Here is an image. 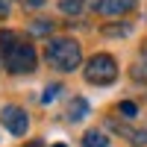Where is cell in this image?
Listing matches in <instances>:
<instances>
[{"label": "cell", "mask_w": 147, "mask_h": 147, "mask_svg": "<svg viewBox=\"0 0 147 147\" xmlns=\"http://www.w3.org/2000/svg\"><path fill=\"white\" fill-rule=\"evenodd\" d=\"M47 62L56 71H74L82 62V50L74 38H53L47 44Z\"/></svg>", "instance_id": "6da1fadb"}, {"label": "cell", "mask_w": 147, "mask_h": 147, "mask_svg": "<svg viewBox=\"0 0 147 147\" xmlns=\"http://www.w3.org/2000/svg\"><path fill=\"white\" fill-rule=\"evenodd\" d=\"M118 77V62L109 53H94L88 62H85V80L91 85H109Z\"/></svg>", "instance_id": "7a4b0ae2"}, {"label": "cell", "mask_w": 147, "mask_h": 147, "mask_svg": "<svg viewBox=\"0 0 147 147\" xmlns=\"http://www.w3.org/2000/svg\"><path fill=\"white\" fill-rule=\"evenodd\" d=\"M3 59H6V68L12 71V74H30V71H35V50H32V44H15L9 53H3Z\"/></svg>", "instance_id": "3957f363"}, {"label": "cell", "mask_w": 147, "mask_h": 147, "mask_svg": "<svg viewBox=\"0 0 147 147\" xmlns=\"http://www.w3.org/2000/svg\"><path fill=\"white\" fill-rule=\"evenodd\" d=\"M0 121H3V127L12 132V136H24L27 127H30V118H27V112H24L21 106H3Z\"/></svg>", "instance_id": "277c9868"}, {"label": "cell", "mask_w": 147, "mask_h": 147, "mask_svg": "<svg viewBox=\"0 0 147 147\" xmlns=\"http://www.w3.org/2000/svg\"><path fill=\"white\" fill-rule=\"evenodd\" d=\"M136 6V0H94V12H100V15H127V12Z\"/></svg>", "instance_id": "5b68a950"}, {"label": "cell", "mask_w": 147, "mask_h": 147, "mask_svg": "<svg viewBox=\"0 0 147 147\" xmlns=\"http://www.w3.org/2000/svg\"><path fill=\"white\" fill-rule=\"evenodd\" d=\"M85 115H88V103H85L82 97H74V103H71V109H68V118H71V121H82Z\"/></svg>", "instance_id": "8992f818"}, {"label": "cell", "mask_w": 147, "mask_h": 147, "mask_svg": "<svg viewBox=\"0 0 147 147\" xmlns=\"http://www.w3.org/2000/svg\"><path fill=\"white\" fill-rule=\"evenodd\" d=\"M82 147H109V138L103 132H97V129H88L85 138H82Z\"/></svg>", "instance_id": "52a82bcc"}, {"label": "cell", "mask_w": 147, "mask_h": 147, "mask_svg": "<svg viewBox=\"0 0 147 147\" xmlns=\"http://www.w3.org/2000/svg\"><path fill=\"white\" fill-rule=\"evenodd\" d=\"M15 44H21L18 32H12V30H0V53H9Z\"/></svg>", "instance_id": "ba28073f"}, {"label": "cell", "mask_w": 147, "mask_h": 147, "mask_svg": "<svg viewBox=\"0 0 147 147\" xmlns=\"http://www.w3.org/2000/svg\"><path fill=\"white\" fill-rule=\"evenodd\" d=\"M50 30H53V24L47 21V18H35V21L30 24V32H32V35H47Z\"/></svg>", "instance_id": "9c48e42d"}, {"label": "cell", "mask_w": 147, "mask_h": 147, "mask_svg": "<svg viewBox=\"0 0 147 147\" xmlns=\"http://www.w3.org/2000/svg\"><path fill=\"white\" fill-rule=\"evenodd\" d=\"M132 77H136L138 82H147V56H141L136 65H132Z\"/></svg>", "instance_id": "30bf717a"}, {"label": "cell", "mask_w": 147, "mask_h": 147, "mask_svg": "<svg viewBox=\"0 0 147 147\" xmlns=\"http://www.w3.org/2000/svg\"><path fill=\"white\" fill-rule=\"evenodd\" d=\"M62 91V85L59 82H53V85H47L44 88V94H41V103H50V100H56V94Z\"/></svg>", "instance_id": "8fae6325"}, {"label": "cell", "mask_w": 147, "mask_h": 147, "mask_svg": "<svg viewBox=\"0 0 147 147\" xmlns=\"http://www.w3.org/2000/svg\"><path fill=\"white\" fill-rule=\"evenodd\" d=\"M80 9H82V0H62V12H68V15H77Z\"/></svg>", "instance_id": "7c38bea8"}, {"label": "cell", "mask_w": 147, "mask_h": 147, "mask_svg": "<svg viewBox=\"0 0 147 147\" xmlns=\"http://www.w3.org/2000/svg\"><path fill=\"white\" fill-rule=\"evenodd\" d=\"M127 136H129L132 144H147V129H132V132H127Z\"/></svg>", "instance_id": "4fadbf2b"}, {"label": "cell", "mask_w": 147, "mask_h": 147, "mask_svg": "<svg viewBox=\"0 0 147 147\" xmlns=\"http://www.w3.org/2000/svg\"><path fill=\"white\" fill-rule=\"evenodd\" d=\"M118 112L124 115V118H136L138 109H136V103H121V106H118Z\"/></svg>", "instance_id": "5bb4252c"}, {"label": "cell", "mask_w": 147, "mask_h": 147, "mask_svg": "<svg viewBox=\"0 0 147 147\" xmlns=\"http://www.w3.org/2000/svg\"><path fill=\"white\" fill-rule=\"evenodd\" d=\"M9 15V0H0V18Z\"/></svg>", "instance_id": "9a60e30c"}, {"label": "cell", "mask_w": 147, "mask_h": 147, "mask_svg": "<svg viewBox=\"0 0 147 147\" xmlns=\"http://www.w3.org/2000/svg\"><path fill=\"white\" fill-rule=\"evenodd\" d=\"M24 3H27V6H41L44 0H24Z\"/></svg>", "instance_id": "2e32d148"}, {"label": "cell", "mask_w": 147, "mask_h": 147, "mask_svg": "<svg viewBox=\"0 0 147 147\" xmlns=\"http://www.w3.org/2000/svg\"><path fill=\"white\" fill-rule=\"evenodd\" d=\"M56 147H65V144H56Z\"/></svg>", "instance_id": "e0dca14e"}]
</instances>
